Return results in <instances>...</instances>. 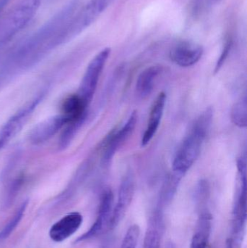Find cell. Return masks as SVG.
Instances as JSON below:
<instances>
[{
  "label": "cell",
  "mask_w": 247,
  "mask_h": 248,
  "mask_svg": "<svg viewBox=\"0 0 247 248\" xmlns=\"http://www.w3.org/2000/svg\"><path fill=\"white\" fill-rule=\"evenodd\" d=\"M70 4L52 17L9 57L0 71V84L31 68L49 51L64 42V33L73 10Z\"/></svg>",
  "instance_id": "6da1fadb"
},
{
  "label": "cell",
  "mask_w": 247,
  "mask_h": 248,
  "mask_svg": "<svg viewBox=\"0 0 247 248\" xmlns=\"http://www.w3.org/2000/svg\"><path fill=\"white\" fill-rule=\"evenodd\" d=\"M213 119L212 108L204 110L193 124L175 153L173 170L184 176L198 159L204 140L210 131Z\"/></svg>",
  "instance_id": "7a4b0ae2"
},
{
  "label": "cell",
  "mask_w": 247,
  "mask_h": 248,
  "mask_svg": "<svg viewBox=\"0 0 247 248\" xmlns=\"http://www.w3.org/2000/svg\"><path fill=\"white\" fill-rule=\"evenodd\" d=\"M110 53V48H104L95 55L87 66L76 94L87 106H89L90 103L92 101L100 77L102 74Z\"/></svg>",
  "instance_id": "3957f363"
},
{
  "label": "cell",
  "mask_w": 247,
  "mask_h": 248,
  "mask_svg": "<svg viewBox=\"0 0 247 248\" xmlns=\"http://www.w3.org/2000/svg\"><path fill=\"white\" fill-rule=\"evenodd\" d=\"M44 93H40L22 106L0 128V151L21 131L29 118L43 100Z\"/></svg>",
  "instance_id": "277c9868"
},
{
  "label": "cell",
  "mask_w": 247,
  "mask_h": 248,
  "mask_svg": "<svg viewBox=\"0 0 247 248\" xmlns=\"http://www.w3.org/2000/svg\"><path fill=\"white\" fill-rule=\"evenodd\" d=\"M239 187L233 207L232 233L245 234L247 222V163L245 157L237 160Z\"/></svg>",
  "instance_id": "5b68a950"
},
{
  "label": "cell",
  "mask_w": 247,
  "mask_h": 248,
  "mask_svg": "<svg viewBox=\"0 0 247 248\" xmlns=\"http://www.w3.org/2000/svg\"><path fill=\"white\" fill-rule=\"evenodd\" d=\"M41 2L42 0H23L17 4L4 23L1 43L23 29L31 20L37 13Z\"/></svg>",
  "instance_id": "8992f818"
},
{
  "label": "cell",
  "mask_w": 247,
  "mask_h": 248,
  "mask_svg": "<svg viewBox=\"0 0 247 248\" xmlns=\"http://www.w3.org/2000/svg\"><path fill=\"white\" fill-rule=\"evenodd\" d=\"M138 114L133 111L128 119L127 122L117 131H113L106 137L102 143L101 164L103 167L107 168L111 164L113 157L116 152L132 135L136 126Z\"/></svg>",
  "instance_id": "52a82bcc"
},
{
  "label": "cell",
  "mask_w": 247,
  "mask_h": 248,
  "mask_svg": "<svg viewBox=\"0 0 247 248\" xmlns=\"http://www.w3.org/2000/svg\"><path fill=\"white\" fill-rule=\"evenodd\" d=\"M113 201L114 197L111 189L110 188L104 189L100 198L97 219L87 232L75 240V243L99 237L107 230H110V221L113 215Z\"/></svg>",
  "instance_id": "ba28073f"
},
{
  "label": "cell",
  "mask_w": 247,
  "mask_h": 248,
  "mask_svg": "<svg viewBox=\"0 0 247 248\" xmlns=\"http://www.w3.org/2000/svg\"><path fill=\"white\" fill-rule=\"evenodd\" d=\"M68 116L63 113L51 116L36 124L29 133V140L34 144H40L49 141L69 123Z\"/></svg>",
  "instance_id": "9c48e42d"
},
{
  "label": "cell",
  "mask_w": 247,
  "mask_h": 248,
  "mask_svg": "<svg viewBox=\"0 0 247 248\" xmlns=\"http://www.w3.org/2000/svg\"><path fill=\"white\" fill-rule=\"evenodd\" d=\"M134 179L131 173H127L122 179L119 188L118 197L116 206L113 208L110 221V230H114L123 219L131 204L134 195Z\"/></svg>",
  "instance_id": "30bf717a"
},
{
  "label": "cell",
  "mask_w": 247,
  "mask_h": 248,
  "mask_svg": "<svg viewBox=\"0 0 247 248\" xmlns=\"http://www.w3.org/2000/svg\"><path fill=\"white\" fill-rule=\"evenodd\" d=\"M203 52V46L200 45L192 42H181L171 49L170 58L179 66H192L200 61Z\"/></svg>",
  "instance_id": "8fae6325"
},
{
  "label": "cell",
  "mask_w": 247,
  "mask_h": 248,
  "mask_svg": "<svg viewBox=\"0 0 247 248\" xmlns=\"http://www.w3.org/2000/svg\"><path fill=\"white\" fill-rule=\"evenodd\" d=\"M82 223L83 217L80 213H70L52 226L49 237L55 243L63 242L75 234Z\"/></svg>",
  "instance_id": "7c38bea8"
},
{
  "label": "cell",
  "mask_w": 247,
  "mask_h": 248,
  "mask_svg": "<svg viewBox=\"0 0 247 248\" xmlns=\"http://www.w3.org/2000/svg\"><path fill=\"white\" fill-rule=\"evenodd\" d=\"M166 98V94L164 93H160L152 103L147 125L141 141L142 147L147 145L156 134L163 116Z\"/></svg>",
  "instance_id": "4fadbf2b"
},
{
  "label": "cell",
  "mask_w": 247,
  "mask_h": 248,
  "mask_svg": "<svg viewBox=\"0 0 247 248\" xmlns=\"http://www.w3.org/2000/svg\"><path fill=\"white\" fill-rule=\"evenodd\" d=\"M164 230L163 211L157 208L148 223L143 248H161Z\"/></svg>",
  "instance_id": "5bb4252c"
},
{
  "label": "cell",
  "mask_w": 247,
  "mask_h": 248,
  "mask_svg": "<svg viewBox=\"0 0 247 248\" xmlns=\"http://www.w3.org/2000/svg\"><path fill=\"white\" fill-rule=\"evenodd\" d=\"M211 214L207 210L200 212L190 248H207L212 228Z\"/></svg>",
  "instance_id": "9a60e30c"
},
{
  "label": "cell",
  "mask_w": 247,
  "mask_h": 248,
  "mask_svg": "<svg viewBox=\"0 0 247 248\" xmlns=\"http://www.w3.org/2000/svg\"><path fill=\"white\" fill-rule=\"evenodd\" d=\"M162 71L160 65H152L141 72L136 83V94L139 97L144 99L150 95Z\"/></svg>",
  "instance_id": "2e32d148"
},
{
  "label": "cell",
  "mask_w": 247,
  "mask_h": 248,
  "mask_svg": "<svg viewBox=\"0 0 247 248\" xmlns=\"http://www.w3.org/2000/svg\"><path fill=\"white\" fill-rule=\"evenodd\" d=\"M183 176H184L174 171V173L166 176L160 192L158 208H157L158 209L163 211L164 208L171 203L178 190L180 182Z\"/></svg>",
  "instance_id": "e0dca14e"
},
{
  "label": "cell",
  "mask_w": 247,
  "mask_h": 248,
  "mask_svg": "<svg viewBox=\"0 0 247 248\" xmlns=\"http://www.w3.org/2000/svg\"><path fill=\"white\" fill-rule=\"evenodd\" d=\"M231 119L234 125L239 128H245L247 125V97L233 105L231 112Z\"/></svg>",
  "instance_id": "ac0fdd59"
},
{
  "label": "cell",
  "mask_w": 247,
  "mask_h": 248,
  "mask_svg": "<svg viewBox=\"0 0 247 248\" xmlns=\"http://www.w3.org/2000/svg\"><path fill=\"white\" fill-rule=\"evenodd\" d=\"M210 185L207 180H203L199 182L195 188L194 192V201L197 208L200 212L206 211V205L210 198Z\"/></svg>",
  "instance_id": "d6986e66"
},
{
  "label": "cell",
  "mask_w": 247,
  "mask_h": 248,
  "mask_svg": "<svg viewBox=\"0 0 247 248\" xmlns=\"http://www.w3.org/2000/svg\"><path fill=\"white\" fill-rule=\"evenodd\" d=\"M28 204H29V201H24L20 205V208L17 210L13 217H12L11 219L9 221L8 224H6L5 227L0 232V241L7 239L15 230L16 227H17L19 223L23 218L25 211L27 208Z\"/></svg>",
  "instance_id": "ffe728a7"
},
{
  "label": "cell",
  "mask_w": 247,
  "mask_h": 248,
  "mask_svg": "<svg viewBox=\"0 0 247 248\" xmlns=\"http://www.w3.org/2000/svg\"><path fill=\"white\" fill-rule=\"evenodd\" d=\"M140 228L137 224L131 226L126 232L120 248H136L140 236Z\"/></svg>",
  "instance_id": "44dd1931"
},
{
  "label": "cell",
  "mask_w": 247,
  "mask_h": 248,
  "mask_svg": "<svg viewBox=\"0 0 247 248\" xmlns=\"http://www.w3.org/2000/svg\"><path fill=\"white\" fill-rule=\"evenodd\" d=\"M232 40L229 38L225 42L224 46H223V50H222L221 54H220V58L218 60L217 63H216V68H215V73L217 74L219 72L220 68L223 66V64L226 62L227 60L228 57H229V53H230L231 49L232 48Z\"/></svg>",
  "instance_id": "7402d4cb"
},
{
  "label": "cell",
  "mask_w": 247,
  "mask_h": 248,
  "mask_svg": "<svg viewBox=\"0 0 247 248\" xmlns=\"http://www.w3.org/2000/svg\"><path fill=\"white\" fill-rule=\"evenodd\" d=\"M244 234H231L228 238L225 248H241L243 243Z\"/></svg>",
  "instance_id": "603a6c76"
},
{
  "label": "cell",
  "mask_w": 247,
  "mask_h": 248,
  "mask_svg": "<svg viewBox=\"0 0 247 248\" xmlns=\"http://www.w3.org/2000/svg\"><path fill=\"white\" fill-rule=\"evenodd\" d=\"M10 0H0V14L2 13L3 10L7 7Z\"/></svg>",
  "instance_id": "cb8c5ba5"
}]
</instances>
